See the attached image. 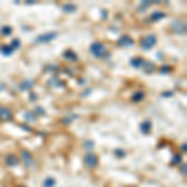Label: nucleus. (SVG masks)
Masks as SVG:
<instances>
[{
	"mask_svg": "<svg viewBox=\"0 0 187 187\" xmlns=\"http://www.w3.org/2000/svg\"><path fill=\"white\" fill-rule=\"evenodd\" d=\"M90 53L94 56H96V58H101V56H103V54L106 53V48L102 43L95 41V43H92L90 45Z\"/></svg>",
	"mask_w": 187,
	"mask_h": 187,
	"instance_id": "1",
	"label": "nucleus"
},
{
	"mask_svg": "<svg viewBox=\"0 0 187 187\" xmlns=\"http://www.w3.org/2000/svg\"><path fill=\"white\" fill-rule=\"evenodd\" d=\"M156 43H157V38H156V35L148 34L141 40V48L143 50H150V49H152L153 46L156 45Z\"/></svg>",
	"mask_w": 187,
	"mask_h": 187,
	"instance_id": "2",
	"label": "nucleus"
},
{
	"mask_svg": "<svg viewBox=\"0 0 187 187\" xmlns=\"http://www.w3.org/2000/svg\"><path fill=\"white\" fill-rule=\"evenodd\" d=\"M55 38H58V33H56V31L40 34L39 36H36L35 43H36V44H46V43H50V41H53Z\"/></svg>",
	"mask_w": 187,
	"mask_h": 187,
	"instance_id": "3",
	"label": "nucleus"
},
{
	"mask_svg": "<svg viewBox=\"0 0 187 187\" xmlns=\"http://www.w3.org/2000/svg\"><path fill=\"white\" fill-rule=\"evenodd\" d=\"M117 44L120 46H122V48H127V46H132L135 44V41H133V39L131 38V36L123 35V36H121V38L118 39Z\"/></svg>",
	"mask_w": 187,
	"mask_h": 187,
	"instance_id": "4",
	"label": "nucleus"
},
{
	"mask_svg": "<svg viewBox=\"0 0 187 187\" xmlns=\"http://www.w3.org/2000/svg\"><path fill=\"white\" fill-rule=\"evenodd\" d=\"M171 26H172V30L176 34H185V31H186L185 24L181 21V20H176V21H173Z\"/></svg>",
	"mask_w": 187,
	"mask_h": 187,
	"instance_id": "5",
	"label": "nucleus"
},
{
	"mask_svg": "<svg viewBox=\"0 0 187 187\" xmlns=\"http://www.w3.org/2000/svg\"><path fill=\"white\" fill-rule=\"evenodd\" d=\"M84 161H85V163L87 166H90V167H95V166L97 165V157L94 153H91V152L85 155Z\"/></svg>",
	"mask_w": 187,
	"mask_h": 187,
	"instance_id": "6",
	"label": "nucleus"
},
{
	"mask_svg": "<svg viewBox=\"0 0 187 187\" xmlns=\"http://www.w3.org/2000/svg\"><path fill=\"white\" fill-rule=\"evenodd\" d=\"M13 118V113L11 111L6 107H0V120L3 121H9Z\"/></svg>",
	"mask_w": 187,
	"mask_h": 187,
	"instance_id": "7",
	"label": "nucleus"
},
{
	"mask_svg": "<svg viewBox=\"0 0 187 187\" xmlns=\"http://www.w3.org/2000/svg\"><path fill=\"white\" fill-rule=\"evenodd\" d=\"M143 62H145V60L142 58H133V59L130 60V65L138 69V67H141L143 65Z\"/></svg>",
	"mask_w": 187,
	"mask_h": 187,
	"instance_id": "8",
	"label": "nucleus"
},
{
	"mask_svg": "<svg viewBox=\"0 0 187 187\" xmlns=\"http://www.w3.org/2000/svg\"><path fill=\"white\" fill-rule=\"evenodd\" d=\"M14 49L11 48L10 45H3L1 48H0V53H1L3 55H5V56H10L13 53H14Z\"/></svg>",
	"mask_w": 187,
	"mask_h": 187,
	"instance_id": "9",
	"label": "nucleus"
},
{
	"mask_svg": "<svg viewBox=\"0 0 187 187\" xmlns=\"http://www.w3.org/2000/svg\"><path fill=\"white\" fill-rule=\"evenodd\" d=\"M140 128H141V131L143 133H148L150 130H151V121H148V120L142 121V123L140 125Z\"/></svg>",
	"mask_w": 187,
	"mask_h": 187,
	"instance_id": "10",
	"label": "nucleus"
},
{
	"mask_svg": "<svg viewBox=\"0 0 187 187\" xmlns=\"http://www.w3.org/2000/svg\"><path fill=\"white\" fill-rule=\"evenodd\" d=\"M62 56H64L65 59H69L71 61H76L77 60V55L74 53V51H71V50H66L64 54H62Z\"/></svg>",
	"mask_w": 187,
	"mask_h": 187,
	"instance_id": "11",
	"label": "nucleus"
},
{
	"mask_svg": "<svg viewBox=\"0 0 187 187\" xmlns=\"http://www.w3.org/2000/svg\"><path fill=\"white\" fill-rule=\"evenodd\" d=\"M19 163V160L13 155H9L6 157V165L8 166H16Z\"/></svg>",
	"mask_w": 187,
	"mask_h": 187,
	"instance_id": "12",
	"label": "nucleus"
},
{
	"mask_svg": "<svg viewBox=\"0 0 187 187\" xmlns=\"http://www.w3.org/2000/svg\"><path fill=\"white\" fill-rule=\"evenodd\" d=\"M143 97H145V94L142 91H136L132 95V101L133 102H140V101H142Z\"/></svg>",
	"mask_w": 187,
	"mask_h": 187,
	"instance_id": "13",
	"label": "nucleus"
},
{
	"mask_svg": "<svg viewBox=\"0 0 187 187\" xmlns=\"http://www.w3.org/2000/svg\"><path fill=\"white\" fill-rule=\"evenodd\" d=\"M165 16H166L165 13H162V11H155L151 15V20H152V21H157V20H160V19H163Z\"/></svg>",
	"mask_w": 187,
	"mask_h": 187,
	"instance_id": "14",
	"label": "nucleus"
},
{
	"mask_svg": "<svg viewBox=\"0 0 187 187\" xmlns=\"http://www.w3.org/2000/svg\"><path fill=\"white\" fill-rule=\"evenodd\" d=\"M75 10H76V6H75V5H72V4L62 5V11H65V13H74Z\"/></svg>",
	"mask_w": 187,
	"mask_h": 187,
	"instance_id": "15",
	"label": "nucleus"
},
{
	"mask_svg": "<svg viewBox=\"0 0 187 187\" xmlns=\"http://www.w3.org/2000/svg\"><path fill=\"white\" fill-rule=\"evenodd\" d=\"M21 155H23V161L29 166V165L31 163V161H33V157H31V155H30L28 151H23Z\"/></svg>",
	"mask_w": 187,
	"mask_h": 187,
	"instance_id": "16",
	"label": "nucleus"
},
{
	"mask_svg": "<svg viewBox=\"0 0 187 187\" xmlns=\"http://www.w3.org/2000/svg\"><path fill=\"white\" fill-rule=\"evenodd\" d=\"M55 183L56 182L53 177H48V178H45V181L43 182V187H54Z\"/></svg>",
	"mask_w": 187,
	"mask_h": 187,
	"instance_id": "17",
	"label": "nucleus"
},
{
	"mask_svg": "<svg viewBox=\"0 0 187 187\" xmlns=\"http://www.w3.org/2000/svg\"><path fill=\"white\" fill-rule=\"evenodd\" d=\"M33 86H34V82L31 80H26V81H24L23 84L20 85V89H21V90H28V89H31Z\"/></svg>",
	"mask_w": 187,
	"mask_h": 187,
	"instance_id": "18",
	"label": "nucleus"
},
{
	"mask_svg": "<svg viewBox=\"0 0 187 187\" xmlns=\"http://www.w3.org/2000/svg\"><path fill=\"white\" fill-rule=\"evenodd\" d=\"M142 66L145 67V71H146V72H151L155 69V65L152 64V62H147V61H145Z\"/></svg>",
	"mask_w": 187,
	"mask_h": 187,
	"instance_id": "19",
	"label": "nucleus"
},
{
	"mask_svg": "<svg viewBox=\"0 0 187 187\" xmlns=\"http://www.w3.org/2000/svg\"><path fill=\"white\" fill-rule=\"evenodd\" d=\"M25 118H26V121L31 122V121H35L36 120V113L35 112H26L25 113Z\"/></svg>",
	"mask_w": 187,
	"mask_h": 187,
	"instance_id": "20",
	"label": "nucleus"
},
{
	"mask_svg": "<svg viewBox=\"0 0 187 187\" xmlns=\"http://www.w3.org/2000/svg\"><path fill=\"white\" fill-rule=\"evenodd\" d=\"M11 33H13V28H11V26H4V28L1 29V34H3L4 36H9Z\"/></svg>",
	"mask_w": 187,
	"mask_h": 187,
	"instance_id": "21",
	"label": "nucleus"
},
{
	"mask_svg": "<svg viewBox=\"0 0 187 187\" xmlns=\"http://www.w3.org/2000/svg\"><path fill=\"white\" fill-rule=\"evenodd\" d=\"M171 70H172V67H171L170 65H165V66H162L160 69V72H161V74H168Z\"/></svg>",
	"mask_w": 187,
	"mask_h": 187,
	"instance_id": "22",
	"label": "nucleus"
},
{
	"mask_svg": "<svg viewBox=\"0 0 187 187\" xmlns=\"http://www.w3.org/2000/svg\"><path fill=\"white\" fill-rule=\"evenodd\" d=\"M10 46H11L14 50L19 49V48H20V40H19V39H14V40L11 41V44H10Z\"/></svg>",
	"mask_w": 187,
	"mask_h": 187,
	"instance_id": "23",
	"label": "nucleus"
},
{
	"mask_svg": "<svg viewBox=\"0 0 187 187\" xmlns=\"http://www.w3.org/2000/svg\"><path fill=\"white\" fill-rule=\"evenodd\" d=\"M35 113H39V115H45V110H44V107H41V106H36V108H35Z\"/></svg>",
	"mask_w": 187,
	"mask_h": 187,
	"instance_id": "24",
	"label": "nucleus"
},
{
	"mask_svg": "<svg viewBox=\"0 0 187 187\" xmlns=\"http://www.w3.org/2000/svg\"><path fill=\"white\" fill-rule=\"evenodd\" d=\"M115 155L117 156V157H123V156H125V151H123V150H120V148H117V150H115Z\"/></svg>",
	"mask_w": 187,
	"mask_h": 187,
	"instance_id": "25",
	"label": "nucleus"
},
{
	"mask_svg": "<svg viewBox=\"0 0 187 187\" xmlns=\"http://www.w3.org/2000/svg\"><path fill=\"white\" fill-rule=\"evenodd\" d=\"M180 162H181V156L180 155H176L175 157L172 158V165H177Z\"/></svg>",
	"mask_w": 187,
	"mask_h": 187,
	"instance_id": "26",
	"label": "nucleus"
},
{
	"mask_svg": "<svg viewBox=\"0 0 187 187\" xmlns=\"http://www.w3.org/2000/svg\"><path fill=\"white\" fill-rule=\"evenodd\" d=\"M94 145H95V143H94L92 141H90V140H87V141H85V146H86L87 148H89V150L94 147Z\"/></svg>",
	"mask_w": 187,
	"mask_h": 187,
	"instance_id": "27",
	"label": "nucleus"
},
{
	"mask_svg": "<svg viewBox=\"0 0 187 187\" xmlns=\"http://www.w3.org/2000/svg\"><path fill=\"white\" fill-rule=\"evenodd\" d=\"M161 96H162V97H171V96H173V92H172V91L162 92V94H161Z\"/></svg>",
	"mask_w": 187,
	"mask_h": 187,
	"instance_id": "28",
	"label": "nucleus"
},
{
	"mask_svg": "<svg viewBox=\"0 0 187 187\" xmlns=\"http://www.w3.org/2000/svg\"><path fill=\"white\" fill-rule=\"evenodd\" d=\"M181 172H182L183 175H186V165L182 166V168H181Z\"/></svg>",
	"mask_w": 187,
	"mask_h": 187,
	"instance_id": "29",
	"label": "nucleus"
},
{
	"mask_svg": "<svg viewBox=\"0 0 187 187\" xmlns=\"http://www.w3.org/2000/svg\"><path fill=\"white\" fill-rule=\"evenodd\" d=\"M35 98H36L35 94H30V100H35Z\"/></svg>",
	"mask_w": 187,
	"mask_h": 187,
	"instance_id": "30",
	"label": "nucleus"
},
{
	"mask_svg": "<svg viewBox=\"0 0 187 187\" xmlns=\"http://www.w3.org/2000/svg\"><path fill=\"white\" fill-rule=\"evenodd\" d=\"M181 148H182V150H183V152H186V143H183V145H182V146H181Z\"/></svg>",
	"mask_w": 187,
	"mask_h": 187,
	"instance_id": "31",
	"label": "nucleus"
}]
</instances>
